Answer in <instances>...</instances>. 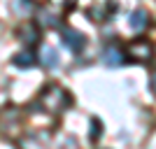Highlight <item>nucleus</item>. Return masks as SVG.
Here are the masks:
<instances>
[{"label": "nucleus", "mask_w": 156, "mask_h": 149, "mask_svg": "<svg viewBox=\"0 0 156 149\" xmlns=\"http://www.w3.org/2000/svg\"><path fill=\"white\" fill-rule=\"evenodd\" d=\"M40 100H42V105H44L47 110H51V112L63 110V107L70 105V96H68L61 86H56V84H54V86H47V89L42 91Z\"/></svg>", "instance_id": "1"}, {"label": "nucleus", "mask_w": 156, "mask_h": 149, "mask_svg": "<svg viewBox=\"0 0 156 149\" xmlns=\"http://www.w3.org/2000/svg\"><path fill=\"white\" fill-rule=\"evenodd\" d=\"M126 56H133L135 61H149L151 59V42H147L144 37H137L133 40L128 44V49H126Z\"/></svg>", "instance_id": "2"}, {"label": "nucleus", "mask_w": 156, "mask_h": 149, "mask_svg": "<svg viewBox=\"0 0 156 149\" xmlns=\"http://www.w3.org/2000/svg\"><path fill=\"white\" fill-rule=\"evenodd\" d=\"M61 40H63V44L68 47L72 54H79V51L86 47V37H84L79 30H72V28H63V33H61Z\"/></svg>", "instance_id": "3"}, {"label": "nucleus", "mask_w": 156, "mask_h": 149, "mask_svg": "<svg viewBox=\"0 0 156 149\" xmlns=\"http://www.w3.org/2000/svg\"><path fill=\"white\" fill-rule=\"evenodd\" d=\"M126 61H128L126 51L119 44H114V42H112L110 47H105V49H103V63L105 65H110V68H119V65H124Z\"/></svg>", "instance_id": "4"}, {"label": "nucleus", "mask_w": 156, "mask_h": 149, "mask_svg": "<svg viewBox=\"0 0 156 149\" xmlns=\"http://www.w3.org/2000/svg\"><path fill=\"white\" fill-rule=\"evenodd\" d=\"M19 37L26 42V44H35V42H40V30L37 26H35V21H28V23H23V26H19Z\"/></svg>", "instance_id": "5"}, {"label": "nucleus", "mask_w": 156, "mask_h": 149, "mask_svg": "<svg viewBox=\"0 0 156 149\" xmlns=\"http://www.w3.org/2000/svg\"><path fill=\"white\" fill-rule=\"evenodd\" d=\"M128 23H130V28L133 30H144V28L149 26V14H147V9H135V12L130 14V19H128Z\"/></svg>", "instance_id": "6"}, {"label": "nucleus", "mask_w": 156, "mask_h": 149, "mask_svg": "<svg viewBox=\"0 0 156 149\" xmlns=\"http://www.w3.org/2000/svg\"><path fill=\"white\" fill-rule=\"evenodd\" d=\"M37 61L44 65V68H56V65H58V51H56L54 47H42Z\"/></svg>", "instance_id": "7"}, {"label": "nucleus", "mask_w": 156, "mask_h": 149, "mask_svg": "<svg viewBox=\"0 0 156 149\" xmlns=\"http://www.w3.org/2000/svg\"><path fill=\"white\" fill-rule=\"evenodd\" d=\"M35 61H37V56L30 51H19V54H14V59H12V65H16V68H33L35 65Z\"/></svg>", "instance_id": "8"}, {"label": "nucleus", "mask_w": 156, "mask_h": 149, "mask_svg": "<svg viewBox=\"0 0 156 149\" xmlns=\"http://www.w3.org/2000/svg\"><path fill=\"white\" fill-rule=\"evenodd\" d=\"M40 23H42V26H49V28H58L61 19L56 14H51L49 9H40Z\"/></svg>", "instance_id": "9"}, {"label": "nucleus", "mask_w": 156, "mask_h": 149, "mask_svg": "<svg viewBox=\"0 0 156 149\" xmlns=\"http://www.w3.org/2000/svg\"><path fill=\"white\" fill-rule=\"evenodd\" d=\"M100 135H103V123L98 121V119H91V130H89V137H91V142L100 140Z\"/></svg>", "instance_id": "10"}, {"label": "nucleus", "mask_w": 156, "mask_h": 149, "mask_svg": "<svg viewBox=\"0 0 156 149\" xmlns=\"http://www.w3.org/2000/svg\"><path fill=\"white\" fill-rule=\"evenodd\" d=\"M14 7H19V12L26 14V12H30L33 7H35V2H33V0H19V5H14Z\"/></svg>", "instance_id": "11"}]
</instances>
